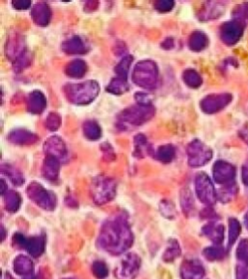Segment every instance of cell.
<instances>
[{
    "mask_svg": "<svg viewBox=\"0 0 248 279\" xmlns=\"http://www.w3.org/2000/svg\"><path fill=\"white\" fill-rule=\"evenodd\" d=\"M83 131L85 136L88 140H91V141L98 140L102 135V130L95 121L85 122L83 126Z\"/></svg>",
    "mask_w": 248,
    "mask_h": 279,
    "instance_id": "26",
    "label": "cell"
},
{
    "mask_svg": "<svg viewBox=\"0 0 248 279\" xmlns=\"http://www.w3.org/2000/svg\"><path fill=\"white\" fill-rule=\"evenodd\" d=\"M245 112H246V114L248 115V103L247 105H246V108H245Z\"/></svg>",
    "mask_w": 248,
    "mask_h": 279,
    "instance_id": "50",
    "label": "cell"
},
{
    "mask_svg": "<svg viewBox=\"0 0 248 279\" xmlns=\"http://www.w3.org/2000/svg\"><path fill=\"white\" fill-rule=\"evenodd\" d=\"M28 195L37 206L46 210H53L57 206L56 196L52 192L46 190L41 184L31 183L28 188Z\"/></svg>",
    "mask_w": 248,
    "mask_h": 279,
    "instance_id": "7",
    "label": "cell"
},
{
    "mask_svg": "<svg viewBox=\"0 0 248 279\" xmlns=\"http://www.w3.org/2000/svg\"><path fill=\"white\" fill-rule=\"evenodd\" d=\"M235 176V168L229 162L218 161L213 165V178L222 185L231 183Z\"/></svg>",
    "mask_w": 248,
    "mask_h": 279,
    "instance_id": "12",
    "label": "cell"
},
{
    "mask_svg": "<svg viewBox=\"0 0 248 279\" xmlns=\"http://www.w3.org/2000/svg\"><path fill=\"white\" fill-rule=\"evenodd\" d=\"M26 54L27 52L22 38L15 36L12 39H10L9 43L7 44V56L10 59H13L14 61H16L17 59L22 58Z\"/></svg>",
    "mask_w": 248,
    "mask_h": 279,
    "instance_id": "21",
    "label": "cell"
},
{
    "mask_svg": "<svg viewBox=\"0 0 248 279\" xmlns=\"http://www.w3.org/2000/svg\"><path fill=\"white\" fill-rule=\"evenodd\" d=\"M133 82L142 88H154L158 81V68L152 60H143L136 64L132 72Z\"/></svg>",
    "mask_w": 248,
    "mask_h": 279,
    "instance_id": "4",
    "label": "cell"
},
{
    "mask_svg": "<svg viewBox=\"0 0 248 279\" xmlns=\"http://www.w3.org/2000/svg\"><path fill=\"white\" fill-rule=\"evenodd\" d=\"M242 182L248 186V161L242 166Z\"/></svg>",
    "mask_w": 248,
    "mask_h": 279,
    "instance_id": "47",
    "label": "cell"
},
{
    "mask_svg": "<svg viewBox=\"0 0 248 279\" xmlns=\"http://www.w3.org/2000/svg\"><path fill=\"white\" fill-rule=\"evenodd\" d=\"M92 198L98 205L111 202L116 195V183L109 177H96L91 186Z\"/></svg>",
    "mask_w": 248,
    "mask_h": 279,
    "instance_id": "5",
    "label": "cell"
},
{
    "mask_svg": "<svg viewBox=\"0 0 248 279\" xmlns=\"http://www.w3.org/2000/svg\"><path fill=\"white\" fill-rule=\"evenodd\" d=\"M9 140L17 145L34 144L39 137L33 132L27 130H14L9 134Z\"/></svg>",
    "mask_w": 248,
    "mask_h": 279,
    "instance_id": "16",
    "label": "cell"
},
{
    "mask_svg": "<svg viewBox=\"0 0 248 279\" xmlns=\"http://www.w3.org/2000/svg\"><path fill=\"white\" fill-rule=\"evenodd\" d=\"M103 247L115 253H120L127 249L132 243V235L129 227L121 217L108 222L103 228L100 235Z\"/></svg>",
    "mask_w": 248,
    "mask_h": 279,
    "instance_id": "1",
    "label": "cell"
},
{
    "mask_svg": "<svg viewBox=\"0 0 248 279\" xmlns=\"http://www.w3.org/2000/svg\"><path fill=\"white\" fill-rule=\"evenodd\" d=\"M46 155H50L59 159L60 162H66L68 158V150L64 141L59 136L50 137L44 144Z\"/></svg>",
    "mask_w": 248,
    "mask_h": 279,
    "instance_id": "11",
    "label": "cell"
},
{
    "mask_svg": "<svg viewBox=\"0 0 248 279\" xmlns=\"http://www.w3.org/2000/svg\"><path fill=\"white\" fill-rule=\"evenodd\" d=\"M135 100L137 101L138 104L142 105H151V99L150 96L145 94V92H137L135 95Z\"/></svg>",
    "mask_w": 248,
    "mask_h": 279,
    "instance_id": "44",
    "label": "cell"
},
{
    "mask_svg": "<svg viewBox=\"0 0 248 279\" xmlns=\"http://www.w3.org/2000/svg\"><path fill=\"white\" fill-rule=\"evenodd\" d=\"M16 239H17V242L25 246L29 250L30 254H32L35 257H38L44 250V241L39 237H32L30 239H27L23 235H17Z\"/></svg>",
    "mask_w": 248,
    "mask_h": 279,
    "instance_id": "19",
    "label": "cell"
},
{
    "mask_svg": "<svg viewBox=\"0 0 248 279\" xmlns=\"http://www.w3.org/2000/svg\"><path fill=\"white\" fill-rule=\"evenodd\" d=\"M235 254L239 262L248 263V239H242L239 241Z\"/></svg>",
    "mask_w": 248,
    "mask_h": 279,
    "instance_id": "39",
    "label": "cell"
},
{
    "mask_svg": "<svg viewBox=\"0 0 248 279\" xmlns=\"http://www.w3.org/2000/svg\"><path fill=\"white\" fill-rule=\"evenodd\" d=\"M204 255L209 261H216L225 256V251L222 247H207L204 250Z\"/></svg>",
    "mask_w": 248,
    "mask_h": 279,
    "instance_id": "38",
    "label": "cell"
},
{
    "mask_svg": "<svg viewBox=\"0 0 248 279\" xmlns=\"http://www.w3.org/2000/svg\"><path fill=\"white\" fill-rule=\"evenodd\" d=\"M132 60H133V58L131 56H126L119 61V63L115 68V72L117 73V77L127 79V75H128L130 66H131Z\"/></svg>",
    "mask_w": 248,
    "mask_h": 279,
    "instance_id": "35",
    "label": "cell"
},
{
    "mask_svg": "<svg viewBox=\"0 0 248 279\" xmlns=\"http://www.w3.org/2000/svg\"><path fill=\"white\" fill-rule=\"evenodd\" d=\"M244 224H245V226H246L248 230V212L245 214V216H244Z\"/></svg>",
    "mask_w": 248,
    "mask_h": 279,
    "instance_id": "49",
    "label": "cell"
},
{
    "mask_svg": "<svg viewBox=\"0 0 248 279\" xmlns=\"http://www.w3.org/2000/svg\"><path fill=\"white\" fill-rule=\"evenodd\" d=\"M13 6L15 9L18 10H27L29 9L31 5V1L29 0H18V1H13L12 2Z\"/></svg>",
    "mask_w": 248,
    "mask_h": 279,
    "instance_id": "45",
    "label": "cell"
},
{
    "mask_svg": "<svg viewBox=\"0 0 248 279\" xmlns=\"http://www.w3.org/2000/svg\"><path fill=\"white\" fill-rule=\"evenodd\" d=\"M237 193V187L234 183L226 184L222 189L219 190L217 198L222 203H230Z\"/></svg>",
    "mask_w": 248,
    "mask_h": 279,
    "instance_id": "31",
    "label": "cell"
},
{
    "mask_svg": "<svg viewBox=\"0 0 248 279\" xmlns=\"http://www.w3.org/2000/svg\"><path fill=\"white\" fill-rule=\"evenodd\" d=\"M134 156L138 158H143L146 155L151 154V147L144 134H138L134 138Z\"/></svg>",
    "mask_w": 248,
    "mask_h": 279,
    "instance_id": "25",
    "label": "cell"
},
{
    "mask_svg": "<svg viewBox=\"0 0 248 279\" xmlns=\"http://www.w3.org/2000/svg\"><path fill=\"white\" fill-rule=\"evenodd\" d=\"M47 106V100L44 94L40 90H34L28 99V110L32 114H40Z\"/></svg>",
    "mask_w": 248,
    "mask_h": 279,
    "instance_id": "17",
    "label": "cell"
},
{
    "mask_svg": "<svg viewBox=\"0 0 248 279\" xmlns=\"http://www.w3.org/2000/svg\"><path fill=\"white\" fill-rule=\"evenodd\" d=\"M179 255V247L178 245H176L175 247H172L171 250L169 249L166 254H165V259H167V257H170V260H174L175 257H177Z\"/></svg>",
    "mask_w": 248,
    "mask_h": 279,
    "instance_id": "46",
    "label": "cell"
},
{
    "mask_svg": "<svg viewBox=\"0 0 248 279\" xmlns=\"http://www.w3.org/2000/svg\"><path fill=\"white\" fill-rule=\"evenodd\" d=\"M208 44V38L202 31H194L189 37L188 45L189 48L194 52H201Z\"/></svg>",
    "mask_w": 248,
    "mask_h": 279,
    "instance_id": "23",
    "label": "cell"
},
{
    "mask_svg": "<svg viewBox=\"0 0 248 279\" xmlns=\"http://www.w3.org/2000/svg\"><path fill=\"white\" fill-rule=\"evenodd\" d=\"M60 161L56 157L47 155L42 166V175L48 180H57L59 174Z\"/></svg>",
    "mask_w": 248,
    "mask_h": 279,
    "instance_id": "18",
    "label": "cell"
},
{
    "mask_svg": "<svg viewBox=\"0 0 248 279\" xmlns=\"http://www.w3.org/2000/svg\"><path fill=\"white\" fill-rule=\"evenodd\" d=\"M204 235L214 243H221L224 239V227L221 224L210 223L203 228Z\"/></svg>",
    "mask_w": 248,
    "mask_h": 279,
    "instance_id": "22",
    "label": "cell"
},
{
    "mask_svg": "<svg viewBox=\"0 0 248 279\" xmlns=\"http://www.w3.org/2000/svg\"><path fill=\"white\" fill-rule=\"evenodd\" d=\"M99 85L96 81H86L81 84H67L64 94L70 103L86 105L92 103L99 94Z\"/></svg>",
    "mask_w": 248,
    "mask_h": 279,
    "instance_id": "2",
    "label": "cell"
},
{
    "mask_svg": "<svg viewBox=\"0 0 248 279\" xmlns=\"http://www.w3.org/2000/svg\"><path fill=\"white\" fill-rule=\"evenodd\" d=\"M155 109L152 105H142L136 104L130 106L123 111H121L118 115V123L123 128L126 126L138 127L142 126L146 122H148L154 116Z\"/></svg>",
    "mask_w": 248,
    "mask_h": 279,
    "instance_id": "3",
    "label": "cell"
},
{
    "mask_svg": "<svg viewBox=\"0 0 248 279\" xmlns=\"http://www.w3.org/2000/svg\"><path fill=\"white\" fill-rule=\"evenodd\" d=\"M2 172L6 174L7 177H9V179L16 185H22L25 182V179L22 175V173L13 166L2 165Z\"/></svg>",
    "mask_w": 248,
    "mask_h": 279,
    "instance_id": "36",
    "label": "cell"
},
{
    "mask_svg": "<svg viewBox=\"0 0 248 279\" xmlns=\"http://www.w3.org/2000/svg\"><path fill=\"white\" fill-rule=\"evenodd\" d=\"M241 232V227L239 222L236 219L231 218L229 220V235H228V246L231 247L233 243L235 242V240L237 239V237L240 235Z\"/></svg>",
    "mask_w": 248,
    "mask_h": 279,
    "instance_id": "33",
    "label": "cell"
},
{
    "mask_svg": "<svg viewBox=\"0 0 248 279\" xmlns=\"http://www.w3.org/2000/svg\"><path fill=\"white\" fill-rule=\"evenodd\" d=\"M61 50L68 55H83L88 53V46L79 36H74L61 44Z\"/></svg>",
    "mask_w": 248,
    "mask_h": 279,
    "instance_id": "14",
    "label": "cell"
},
{
    "mask_svg": "<svg viewBox=\"0 0 248 279\" xmlns=\"http://www.w3.org/2000/svg\"><path fill=\"white\" fill-rule=\"evenodd\" d=\"M31 17L33 22L39 27H46L49 25L51 18H52V11L46 3H38L36 4L31 11Z\"/></svg>",
    "mask_w": 248,
    "mask_h": 279,
    "instance_id": "15",
    "label": "cell"
},
{
    "mask_svg": "<svg viewBox=\"0 0 248 279\" xmlns=\"http://www.w3.org/2000/svg\"><path fill=\"white\" fill-rule=\"evenodd\" d=\"M174 40L172 38H167L163 43H162V48L166 49V50H170L174 48Z\"/></svg>",
    "mask_w": 248,
    "mask_h": 279,
    "instance_id": "48",
    "label": "cell"
},
{
    "mask_svg": "<svg viewBox=\"0 0 248 279\" xmlns=\"http://www.w3.org/2000/svg\"><path fill=\"white\" fill-rule=\"evenodd\" d=\"M182 79L184 83L192 88H199L203 83L201 75L194 69H186L182 74Z\"/></svg>",
    "mask_w": 248,
    "mask_h": 279,
    "instance_id": "30",
    "label": "cell"
},
{
    "mask_svg": "<svg viewBox=\"0 0 248 279\" xmlns=\"http://www.w3.org/2000/svg\"><path fill=\"white\" fill-rule=\"evenodd\" d=\"M140 261L135 255H129L121 264L117 273L120 279H133L137 274Z\"/></svg>",
    "mask_w": 248,
    "mask_h": 279,
    "instance_id": "13",
    "label": "cell"
},
{
    "mask_svg": "<svg viewBox=\"0 0 248 279\" xmlns=\"http://www.w3.org/2000/svg\"><path fill=\"white\" fill-rule=\"evenodd\" d=\"M181 275L183 279H202L204 277V267L199 262H185L181 267Z\"/></svg>",
    "mask_w": 248,
    "mask_h": 279,
    "instance_id": "20",
    "label": "cell"
},
{
    "mask_svg": "<svg viewBox=\"0 0 248 279\" xmlns=\"http://www.w3.org/2000/svg\"><path fill=\"white\" fill-rule=\"evenodd\" d=\"M232 101L230 94H215L205 97L201 102V109L206 114H213L224 109Z\"/></svg>",
    "mask_w": 248,
    "mask_h": 279,
    "instance_id": "9",
    "label": "cell"
},
{
    "mask_svg": "<svg viewBox=\"0 0 248 279\" xmlns=\"http://www.w3.org/2000/svg\"><path fill=\"white\" fill-rule=\"evenodd\" d=\"M233 18L236 22L241 23L248 21V3L237 6L233 11Z\"/></svg>",
    "mask_w": 248,
    "mask_h": 279,
    "instance_id": "40",
    "label": "cell"
},
{
    "mask_svg": "<svg viewBox=\"0 0 248 279\" xmlns=\"http://www.w3.org/2000/svg\"><path fill=\"white\" fill-rule=\"evenodd\" d=\"M155 159L163 163H169L172 162L175 156V149L173 145L167 144L163 145L157 149L155 152Z\"/></svg>",
    "mask_w": 248,
    "mask_h": 279,
    "instance_id": "28",
    "label": "cell"
},
{
    "mask_svg": "<svg viewBox=\"0 0 248 279\" xmlns=\"http://www.w3.org/2000/svg\"><path fill=\"white\" fill-rule=\"evenodd\" d=\"M21 205V198L18 193L13 191L7 192L5 196V206L8 211L16 212Z\"/></svg>",
    "mask_w": 248,
    "mask_h": 279,
    "instance_id": "34",
    "label": "cell"
},
{
    "mask_svg": "<svg viewBox=\"0 0 248 279\" xmlns=\"http://www.w3.org/2000/svg\"><path fill=\"white\" fill-rule=\"evenodd\" d=\"M15 270L23 275L30 274L33 270V264L29 258L20 256L16 259L15 261Z\"/></svg>",
    "mask_w": 248,
    "mask_h": 279,
    "instance_id": "32",
    "label": "cell"
},
{
    "mask_svg": "<svg viewBox=\"0 0 248 279\" xmlns=\"http://www.w3.org/2000/svg\"><path fill=\"white\" fill-rule=\"evenodd\" d=\"M61 124V119L58 113L52 112L49 114V116L45 121V126L46 128L51 131V132H56Z\"/></svg>",
    "mask_w": 248,
    "mask_h": 279,
    "instance_id": "37",
    "label": "cell"
},
{
    "mask_svg": "<svg viewBox=\"0 0 248 279\" xmlns=\"http://www.w3.org/2000/svg\"><path fill=\"white\" fill-rule=\"evenodd\" d=\"M223 12V7L219 6V3L216 2H208L207 6H204L203 11L200 14L201 20H210V19H215L218 18L220 14Z\"/></svg>",
    "mask_w": 248,
    "mask_h": 279,
    "instance_id": "29",
    "label": "cell"
},
{
    "mask_svg": "<svg viewBox=\"0 0 248 279\" xmlns=\"http://www.w3.org/2000/svg\"><path fill=\"white\" fill-rule=\"evenodd\" d=\"M106 89L113 95H122L129 89V85L127 83V79L116 77L110 82Z\"/></svg>",
    "mask_w": 248,
    "mask_h": 279,
    "instance_id": "27",
    "label": "cell"
},
{
    "mask_svg": "<svg viewBox=\"0 0 248 279\" xmlns=\"http://www.w3.org/2000/svg\"><path fill=\"white\" fill-rule=\"evenodd\" d=\"M93 273L98 277V278H104L108 275V269L107 266L101 262H96L92 266Z\"/></svg>",
    "mask_w": 248,
    "mask_h": 279,
    "instance_id": "42",
    "label": "cell"
},
{
    "mask_svg": "<svg viewBox=\"0 0 248 279\" xmlns=\"http://www.w3.org/2000/svg\"><path fill=\"white\" fill-rule=\"evenodd\" d=\"M175 6V2L171 0H160L154 3V7L160 13H167L170 12Z\"/></svg>",
    "mask_w": 248,
    "mask_h": 279,
    "instance_id": "41",
    "label": "cell"
},
{
    "mask_svg": "<svg viewBox=\"0 0 248 279\" xmlns=\"http://www.w3.org/2000/svg\"><path fill=\"white\" fill-rule=\"evenodd\" d=\"M88 71V65L84 60L75 59L68 63L65 68V73L72 78H82Z\"/></svg>",
    "mask_w": 248,
    "mask_h": 279,
    "instance_id": "24",
    "label": "cell"
},
{
    "mask_svg": "<svg viewBox=\"0 0 248 279\" xmlns=\"http://www.w3.org/2000/svg\"><path fill=\"white\" fill-rule=\"evenodd\" d=\"M236 279H248V263L240 262L235 269Z\"/></svg>",
    "mask_w": 248,
    "mask_h": 279,
    "instance_id": "43",
    "label": "cell"
},
{
    "mask_svg": "<svg viewBox=\"0 0 248 279\" xmlns=\"http://www.w3.org/2000/svg\"><path fill=\"white\" fill-rule=\"evenodd\" d=\"M243 33V25L236 21L224 24L220 29V37L227 45L235 44Z\"/></svg>",
    "mask_w": 248,
    "mask_h": 279,
    "instance_id": "10",
    "label": "cell"
},
{
    "mask_svg": "<svg viewBox=\"0 0 248 279\" xmlns=\"http://www.w3.org/2000/svg\"><path fill=\"white\" fill-rule=\"evenodd\" d=\"M196 194L199 200L207 206H212L217 200V194L215 193L213 184L209 177L204 173H199L195 179Z\"/></svg>",
    "mask_w": 248,
    "mask_h": 279,
    "instance_id": "8",
    "label": "cell"
},
{
    "mask_svg": "<svg viewBox=\"0 0 248 279\" xmlns=\"http://www.w3.org/2000/svg\"><path fill=\"white\" fill-rule=\"evenodd\" d=\"M188 163L192 167H200L206 164L212 158V151L199 139H194L187 146Z\"/></svg>",
    "mask_w": 248,
    "mask_h": 279,
    "instance_id": "6",
    "label": "cell"
}]
</instances>
